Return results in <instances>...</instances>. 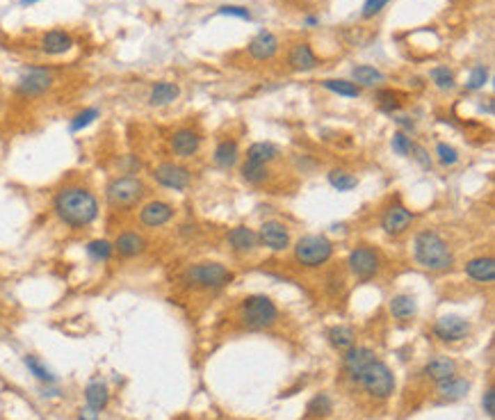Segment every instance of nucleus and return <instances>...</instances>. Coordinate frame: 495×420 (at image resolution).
I'll return each instance as SVG.
<instances>
[{"mask_svg": "<svg viewBox=\"0 0 495 420\" xmlns=\"http://www.w3.org/2000/svg\"><path fill=\"white\" fill-rule=\"evenodd\" d=\"M329 183H331V187L338 192H349L359 185V178L345 169H331L329 171Z\"/></svg>", "mask_w": 495, "mask_h": 420, "instance_id": "33", "label": "nucleus"}, {"mask_svg": "<svg viewBox=\"0 0 495 420\" xmlns=\"http://www.w3.org/2000/svg\"><path fill=\"white\" fill-rule=\"evenodd\" d=\"M377 101L382 105V110L386 112H393L400 108V101H398V94L391 92V89H382V92H377Z\"/></svg>", "mask_w": 495, "mask_h": 420, "instance_id": "43", "label": "nucleus"}, {"mask_svg": "<svg viewBox=\"0 0 495 420\" xmlns=\"http://www.w3.org/2000/svg\"><path fill=\"white\" fill-rule=\"evenodd\" d=\"M55 76L51 69L46 67H28L26 71L19 76V82H16V92L26 98H37L44 96L48 89L53 87Z\"/></svg>", "mask_w": 495, "mask_h": 420, "instance_id": "8", "label": "nucleus"}, {"mask_svg": "<svg viewBox=\"0 0 495 420\" xmlns=\"http://www.w3.org/2000/svg\"><path fill=\"white\" fill-rule=\"evenodd\" d=\"M53 210L62 224L85 228L98 219V199L82 185H67L55 194Z\"/></svg>", "mask_w": 495, "mask_h": 420, "instance_id": "1", "label": "nucleus"}, {"mask_svg": "<svg viewBox=\"0 0 495 420\" xmlns=\"http://www.w3.org/2000/svg\"><path fill=\"white\" fill-rule=\"evenodd\" d=\"M434 334L445 343H459L470 334V322L459 316H443L436 320Z\"/></svg>", "mask_w": 495, "mask_h": 420, "instance_id": "11", "label": "nucleus"}, {"mask_svg": "<svg viewBox=\"0 0 495 420\" xmlns=\"http://www.w3.org/2000/svg\"><path fill=\"white\" fill-rule=\"evenodd\" d=\"M242 320L251 329H267L276 325L278 309L265 295H251L242 302Z\"/></svg>", "mask_w": 495, "mask_h": 420, "instance_id": "6", "label": "nucleus"}, {"mask_svg": "<svg viewBox=\"0 0 495 420\" xmlns=\"http://www.w3.org/2000/svg\"><path fill=\"white\" fill-rule=\"evenodd\" d=\"M153 180L167 190H174V192H183L185 187L192 183V174L189 169L183 167V164H176V162H160L158 167L153 169Z\"/></svg>", "mask_w": 495, "mask_h": 420, "instance_id": "9", "label": "nucleus"}, {"mask_svg": "<svg viewBox=\"0 0 495 420\" xmlns=\"http://www.w3.org/2000/svg\"><path fill=\"white\" fill-rule=\"evenodd\" d=\"M466 274L480 283H491L495 279V260L491 256H480L466 263Z\"/></svg>", "mask_w": 495, "mask_h": 420, "instance_id": "22", "label": "nucleus"}, {"mask_svg": "<svg viewBox=\"0 0 495 420\" xmlns=\"http://www.w3.org/2000/svg\"><path fill=\"white\" fill-rule=\"evenodd\" d=\"M482 407H484V411H486V416L493 418V414H495V391H493V389H489V391L484 393Z\"/></svg>", "mask_w": 495, "mask_h": 420, "instance_id": "46", "label": "nucleus"}, {"mask_svg": "<svg viewBox=\"0 0 495 420\" xmlns=\"http://www.w3.org/2000/svg\"><path fill=\"white\" fill-rule=\"evenodd\" d=\"M411 153H416L414 158L420 162V167H423V169H429V167H432V158H429V153L423 149V146H416V144H414V151H411Z\"/></svg>", "mask_w": 495, "mask_h": 420, "instance_id": "47", "label": "nucleus"}, {"mask_svg": "<svg viewBox=\"0 0 495 420\" xmlns=\"http://www.w3.org/2000/svg\"><path fill=\"white\" fill-rule=\"evenodd\" d=\"M73 48V37L67 30H48L41 37V51L46 55H64Z\"/></svg>", "mask_w": 495, "mask_h": 420, "instance_id": "19", "label": "nucleus"}, {"mask_svg": "<svg viewBox=\"0 0 495 420\" xmlns=\"http://www.w3.org/2000/svg\"><path fill=\"white\" fill-rule=\"evenodd\" d=\"M240 174L246 183L251 185H260L265 183L269 171H267V164H260V162H253V160H244V164L240 167Z\"/></svg>", "mask_w": 495, "mask_h": 420, "instance_id": "32", "label": "nucleus"}, {"mask_svg": "<svg viewBox=\"0 0 495 420\" xmlns=\"http://www.w3.org/2000/svg\"><path fill=\"white\" fill-rule=\"evenodd\" d=\"M258 233H256L253 228L249 226H235V228H230V233H228V244H230V249L237 251V254H249L253 251L256 247H258Z\"/></svg>", "mask_w": 495, "mask_h": 420, "instance_id": "20", "label": "nucleus"}, {"mask_svg": "<svg viewBox=\"0 0 495 420\" xmlns=\"http://www.w3.org/2000/svg\"><path fill=\"white\" fill-rule=\"evenodd\" d=\"M429 76H432V80L436 82V87L439 89H452L457 85L455 73H452L448 67H434L432 71H429Z\"/></svg>", "mask_w": 495, "mask_h": 420, "instance_id": "39", "label": "nucleus"}, {"mask_svg": "<svg viewBox=\"0 0 495 420\" xmlns=\"http://www.w3.org/2000/svg\"><path fill=\"white\" fill-rule=\"evenodd\" d=\"M23 364H26V368L30 370L32 375L37 377L39 382H44V384H55V382H57V377H55L44 364H41L37 357H30V354H28V357L23 359Z\"/></svg>", "mask_w": 495, "mask_h": 420, "instance_id": "38", "label": "nucleus"}, {"mask_svg": "<svg viewBox=\"0 0 495 420\" xmlns=\"http://www.w3.org/2000/svg\"><path fill=\"white\" fill-rule=\"evenodd\" d=\"M185 281L196 288H224L233 281V272L221 263H199V265L187 267Z\"/></svg>", "mask_w": 495, "mask_h": 420, "instance_id": "7", "label": "nucleus"}, {"mask_svg": "<svg viewBox=\"0 0 495 420\" xmlns=\"http://www.w3.org/2000/svg\"><path fill=\"white\" fill-rule=\"evenodd\" d=\"M114 251L123 258H135L139 254L146 251V238L139 235L137 231H123V233L117 235L114 240Z\"/></svg>", "mask_w": 495, "mask_h": 420, "instance_id": "17", "label": "nucleus"}, {"mask_svg": "<svg viewBox=\"0 0 495 420\" xmlns=\"http://www.w3.org/2000/svg\"><path fill=\"white\" fill-rule=\"evenodd\" d=\"M333 256V244L324 235H304L294 244V258L304 267H320Z\"/></svg>", "mask_w": 495, "mask_h": 420, "instance_id": "4", "label": "nucleus"}, {"mask_svg": "<svg viewBox=\"0 0 495 420\" xmlns=\"http://www.w3.org/2000/svg\"><path fill=\"white\" fill-rule=\"evenodd\" d=\"M329 343L333 345L338 352H347L354 348V343H356V336H354V329L352 327H331L329 329Z\"/></svg>", "mask_w": 495, "mask_h": 420, "instance_id": "29", "label": "nucleus"}, {"mask_svg": "<svg viewBox=\"0 0 495 420\" xmlns=\"http://www.w3.org/2000/svg\"><path fill=\"white\" fill-rule=\"evenodd\" d=\"M322 87L329 89L338 96H347V98H356L361 94V87L356 82H349V80H336V78H329V80H322Z\"/></svg>", "mask_w": 495, "mask_h": 420, "instance_id": "34", "label": "nucleus"}, {"mask_svg": "<svg viewBox=\"0 0 495 420\" xmlns=\"http://www.w3.org/2000/svg\"><path fill=\"white\" fill-rule=\"evenodd\" d=\"M35 3H39V0H21L23 7H30V5H35Z\"/></svg>", "mask_w": 495, "mask_h": 420, "instance_id": "52", "label": "nucleus"}, {"mask_svg": "<svg viewBox=\"0 0 495 420\" xmlns=\"http://www.w3.org/2000/svg\"><path fill=\"white\" fill-rule=\"evenodd\" d=\"M306 411H308V416H313V418H324L333 411V402L327 393H320L308 402Z\"/></svg>", "mask_w": 495, "mask_h": 420, "instance_id": "37", "label": "nucleus"}, {"mask_svg": "<svg viewBox=\"0 0 495 420\" xmlns=\"http://www.w3.org/2000/svg\"><path fill=\"white\" fill-rule=\"evenodd\" d=\"M388 3H391V0H366V3H363L361 16H363V19H372V16H377Z\"/></svg>", "mask_w": 495, "mask_h": 420, "instance_id": "45", "label": "nucleus"}, {"mask_svg": "<svg viewBox=\"0 0 495 420\" xmlns=\"http://www.w3.org/2000/svg\"><path fill=\"white\" fill-rule=\"evenodd\" d=\"M425 375L432 377L434 382L450 380V377L457 375V364L450 357H436L425 366Z\"/></svg>", "mask_w": 495, "mask_h": 420, "instance_id": "25", "label": "nucleus"}, {"mask_svg": "<svg viewBox=\"0 0 495 420\" xmlns=\"http://www.w3.org/2000/svg\"><path fill=\"white\" fill-rule=\"evenodd\" d=\"M178 96H180V89H178L176 82L162 80V82H155L153 85L151 94H148V103L155 105V108H162V105L174 103Z\"/></svg>", "mask_w": 495, "mask_h": 420, "instance_id": "23", "label": "nucleus"}, {"mask_svg": "<svg viewBox=\"0 0 495 420\" xmlns=\"http://www.w3.org/2000/svg\"><path fill=\"white\" fill-rule=\"evenodd\" d=\"M123 169H126V174H137L139 171V160L135 158V155H126V158H123Z\"/></svg>", "mask_w": 495, "mask_h": 420, "instance_id": "48", "label": "nucleus"}, {"mask_svg": "<svg viewBox=\"0 0 495 420\" xmlns=\"http://www.w3.org/2000/svg\"><path fill=\"white\" fill-rule=\"evenodd\" d=\"M112 254H114V247L107 240H92L87 244V256L94 263H107L112 258Z\"/></svg>", "mask_w": 495, "mask_h": 420, "instance_id": "35", "label": "nucleus"}, {"mask_svg": "<svg viewBox=\"0 0 495 420\" xmlns=\"http://www.w3.org/2000/svg\"><path fill=\"white\" fill-rule=\"evenodd\" d=\"M391 146L398 155H411V151H414V139H411L407 133H402V130H398V133L393 135Z\"/></svg>", "mask_w": 495, "mask_h": 420, "instance_id": "41", "label": "nucleus"}, {"mask_svg": "<svg viewBox=\"0 0 495 420\" xmlns=\"http://www.w3.org/2000/svg\"><path fill=\"white\" fill-rule=\"evenodd\" d=\"M375 361V352L370 348H352L345 354L343 364H345V373L349 375L352 382H359L361 373L366 370L370 364Z\"/></svg>", "mask_w": 495, "mask_h": 420, "instance_id": "15", "label": "nucleus"}, {"mask_svg": "<svg viewBox=\"0 0 495 420\" xmlns=\"http://www.w3.org/2000/svg\"><path fill=\"white\" fill-rule=\"evenodd\" d=\"M347 265L354 277L361 279V281H368V279L379 274L382 258H379V254L375 249H370V247H356V249L349 254Z\"/></svg>", "mask_w": 495, "mask_h": 420, "instance_id": "10", "label": "nucleus"}, {"mask_svg": "<svg viewBox=\"0 0 495 420\" xmlns=\"http://www.w3.org/2000/svg\"><path fill=\"white\" fill-rule=\"evenodd\" d=\"M411 221H414V212H411L407 205L393 203V205H388V210L384 212L382 226L388 235H400L411 226Z\"/></svg>", "mask_w": 495, "mask_h": 420, "instance_id": "14", "label": "nucleus"}, {"mask_svg": "<svg viewBox=\"0 0 495 420\" xmlns=\"http://www.w3.org/2000/svg\"><path fill=\"white\" fill-rule=\"evenodd\" d=\"M85 400H87V407H92L94 411H103L110 402V391H107L105 382L96 380V382H89L87 389H85Z\"/></svg>", "mask_w": 495, "mask_h": 420, "instance_id": "28", "label": "nucleus"}, {"mask_svg": "<svg viewBox=\"0 0 495 420\" xmlns=\"http://www.w3.org/2000/svg\"><path fill=\"white\" fill-rule=\"evenodd\" d=\"M304 23H306V26H317V23H320V19H317V16H306V21H304Z\"/></svg>", "mask_w": 495, "mask_h": 420, "instance_id": "51", "label": "nucleus"}, {"mask_svg": "<svg viewBox=\"0 0 495 420\" xmlns=\"http://www.w3.org/2000/svg\"><path fill=\"white\" fill-rule=\"evenodd\" d=\"M146 194V185L142 178L137 176H119L112 178L105 187L107 203L112 205L114 210H128L133 208L137 201H142V196Z\"/></svg>", "mask_w": 495, "mask_h": 420, "instance_id": "3", "label": "nucleus"}, {"mask_svg": "<svg viewBox=\"0 0 495 420\" xmlns=\"http://www.w3.org/2000/svg\"><path fill=\"white\" fill-rule=\"evenodd\" d=\"M395 123L402 128V133H414L416 130V123L411 117H395Z\"/></svg>", "mask_w": 495, "mask_h": 420, "instance_id": "49", "label": "nucleus"}, {"mask_svg": "<svg viewBox=\"0 0 495 420\" xmlns=\"http://www.w3.org/2000/svg\"><path fill=\"white\" fill-rule=\"evenodd\" d=\"M288 64H290L294 71H313L320 64V60L308 44H294L290 48V53H288Z\"/></svg>", "mask_w": 495, "mask_h": 420, "instance_id": "21", "label": "nucleus"}, {"mask_svg": "<svg viewBox=\"0 0 495 420\" xmlns=\"http://www.w3.org/2000/svg\"><path fill=\"white\" fill-rule=\"evenodd\" d=\"M468 391H470V382L464 380V377H450V380H443V382H439V389H436V393L448 402L466 398Z\"/></svg>", "mask_w": 495, "mask_h": 420, "instance_id": "24", "label": "nucleus"}, {"mask_svg": "<svg viewBox=\"0 0 495 420\" xmlns=\"http://www.w3.org/2000/svg\"><path fill=\"white\" fill-rule=\"evenodd\" d=\"M174 212L176 210L171 203L155 199V201H148L146 205H142V210H139V221L148 228H160L167 224V221H171Z\"/></svg>", "mask_w": 495, "mask_h": 420, "instance_id": "13", "label": "nucleus"}, {"mask_svg": "<svg viewBox=\"0 0 495 420\" xmlns=\"http://www.w3.org/2000/svg\"><path fill=\"white\" fill-rule=\"evenodd\" d=\"M352 76H354V82H356V85L361 87H375V85H379V82H384L386 80V76L379 69H375V67H370V64H361V67H356L352 71Z\"/></svg>", "mask_w": 495, "mask_h": 420, "instance_id": "31", "label": "nucleus"}, {"mask_svg": "<svg viewBox=\"0 0 495 420\" xmlns=\"http://www.w3.org/2000/svg\"><path fill=\"white\" fill-rule=\"evenodd\" d=\"M101 117V110L98 108H85V110H80L76 117L71 119L69 123V130L71 133H80V130H85L87 126H92V123Z\"/></svg>", "mask_w": 495, "mask_h": 420, "instance_id": "36", "label": "nucleus"}, {"mask_svg": "<svg viewBox=\"0 0 495 420\" xmlns=\"http://www.w3.org/2000/svg\"><path fill=\"white\" fill-rule=\"evenodd\" d=\"M237 158H240V149H237L235 139H221L217 144V149H214V155H212L214 164L221 169H230L237 162Z\"/></svg>", "mask_w": 495, "mask_h": 420, "instance_id": "26", "label": "nucleus"}, {"mask_svg": "<svg viewBox=\"0 0 495 420\" xmlns=\"http://www.w3.org/2000/svg\"><path fill=\"white\" fill-rule=\"evenodd\" d=\"M246 51H249V55L253 57V60L267 62V60H272V57H274L276 51H278V39L272 35L269 30H262V32H258V35H256V37L249 41Z\"/></svg>", "mask_w": 495, "mask_h": 420, "instance_id": "16", "label": "nucleus"}, {"mask_svg": "<svg viewBox=\"0 0 495 420\" xmlns=\"http://www.w3.org/2000/svg\"><path fill=\"white\" fill-rule=\"evenodd\" d=\"M436 155H439V162L443 164V167H455V164L459 162L457 149L455 146H450V144H445V142L436 144Z\"/></svg>", "mask_w": 495, "mask_h": 420, "instance_id": "40", "label": "nucleus"}, {"mask_svg": "<svg viewBox=\"0 0 495 420\" xmlns=\"http://www.w3.org/2000/svg\"><path fill=\"white\" fill-rule=\"evenodd\" d=\"M78 420H98V411H94L92 407H82L78 411Z\"/></svg>", "mask_w": 495, "mask_h": 420, "instance_id": "50", "label": "nucleus"}, {"mask_svg": "<svg viewBox=\"0 0 495 420\" xmlns=\"http://www.w3.org/2000/svg\"><path fill=\"white\" fill-rule=\"evenodd\" d=\"M217 12L224 16H235V19H242V21H251V12L242 5H221Z\"/></svg>", "mask_w": 495, "mask_h": 420, "instance_id": "44", "label": "nucleus"}, {"mask_svg": "<svg viewBox=\"0 0 495 420\" xmlns=\"http://www.w3.org/2000/svg\"><path fill=\"white\" fill-rule=\"evenodd\" d=\"M201 137L199 133H194L192 128H180L171 135V151H174L178 158H192V155L199 151Z\"/></svg>", "mask_w": 495, "mask_h": 420, "instance_id": "18", "label": "nucleus"}, {"mask_svg": "<svg viewBox=\"0 0 495 420\" xmlns=\"http://www.w3.org/2000/svg\"><path fill=\"white\" fill-rule=\"evenodd\" d=\"M278 155H281V149H278L274 142H256L246 149V160H253L260 164L274 162Z\"/></svg>", "mask_w": 495, "mask_h": 420, "instance_id": "27", "label": "nucleus"}, {"mask_svg": "<svg viewBox=\"0 0 495 420\" xmlns=\"http://www.w3.org/2000/svg\"><path fill=\"white\" fill-rule=\"evenodd\" d=\"M416 300L411 297V295H395V297L391 300V313H393V318H398V320H411L416 316Z\"/></svg>", "mask_w": 495, "mask_h": 420, "instance_id": "30", "label": "nucleus"}, {"mask_svg": "<svg viewBox=\"0 0 495 420\" xmlns=\"http://www.w3.org/2000/svg\"><path fill=\"white\" fill-rule=\"evenodd\" d=\"M486 80H489V69L486 67H475L473 71H470V78L466 82V87L470 89V92H475V89H482L486 85Z\"/></svg>", "mask_w": 495, "mask_h": 420, "instance_id": "42", "label": "nucleus"}, {"mask_svg": "<svg viewBox=\"0 0 495 420\" xmlns=\"http://www.w3.org/2000/svg\"><path fill=\"white\" fill-rule=\"evenodd\" d=\"M258 240L272 251H285L288 247H290V233H288V228L281 224V221L269 219L260 226Z\"/></svg>", "mask_w": 495, "mask_h": 420, "instance_id": "12", "label": "nucleus"}, {"mask_svg": "<svg viewBox=\"0 0 495 420\" xmlns=\"http://www.w3.org/2000/svg\"><path fill=\"white\" fill-rule=\"evenodd\" d=\"M414 256L418 265L432 272H445L455 265V256H452L448 242L443 240L434 231H423L414 240Z\"/></svg>", "mask_w": 495, "mask_h": 420, "instance_id": "2", "label": "nucleus"}, {"mask_svg": "<svg viewBox=\"0 0 495 420\" xmlns=\"http://www.w3.org/2000/svg\"><path fill=\"white\" fill-rule=\"evenodd\" d=\"M356 384H361L363 389L372 395V398L386 400V398H391L393 391H395V375H393V370L388 366L375 359L372 364L361 373Z\"/></svg>", "mask_w": 495, "mask_h": 420, "instance_id": "5", "label": "nucleus"}]
</instances>
